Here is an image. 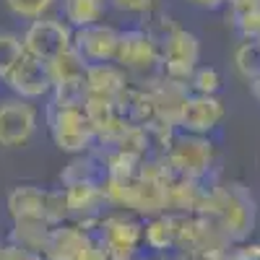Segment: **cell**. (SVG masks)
<instances>
[{
  "label": "cell",
  "instance_id": "obj_1",
  "mask_svg": "<svg viewBox=\"0 0 260 260\" xmlns=\"http://www.w3.org/2000/svg\"><path fill=\"white\" fill-rule=\"evenodd\" d=\"M47 122L52 141L60 151L68 154H83L96 138V125L86 110V104H50Z\"/></svg>",
  "mask_w": 260,
  "mask_h": 260
},
{
  "label": "cell",
  "instance_id": "obj_2",
  "mask_svg": "<svg viewBox=\"0 0 260 260\" xmlns=\"http://www.w3.org/2000/svg\"><path fill=\"white\" fill-rule=\"evenodd\" d=\"M11 219H45L50 224H62L68 216L62 190H47L39 185H16L6 198Z\"/></svg>",
  "mask_w": 260,
  "mask_h": 260
},
{
  "label": "cell",
  "instance_id": "obj_3",
  "mask_svg": "<svg viewBox=\"0 0 260 260\" xmlns=\"http://www.w3.org/2000/svg\"><path fill=\"white\" fill-rule=\"evenodd\" d=\"M159 45V65L164 68L169 81H187L190 73L198 68L201 62V42L192 31L182 29V26H172L167 34H161L156 39Z\"/></svg>",
  "mask_w": 260,
  "mask_h": 260
},
{
  "label": "cell",
  "instance_id": "obj_4",
  "mask_svg": "<svg viewBox=\"0 0 260 260\" xmlns=\"http://www.w3.org/2000/svg\"><path fill=\"white\" fill-rule=\"evenodd\" d=\"M21 39H24L26 55H31L37 60H45V62H52L73 47V29L65 24L62 18L45 16V18L29 21V26L21 34Z\"/></svg>",
  "mask_w": 260,
  "mask_h": 260
},
{
  "label": "cell",
  "instance_id": "obj_5",
  "mask_svg": "<svg viewBox=\"0 0 260 260\" xmlns=\"http://www.w3.org/2000/svg\"><path fill=\"white\" fill-rule=\"evenodd\" d=\"M39 125V112L34 102L21 96L0 99V148H24Z\"/></svg>",
  "mask_w": 260,
  "mask_h": 260
},
{
  "label": "cell",
  "instance_id": "obj_6",
  "mask_svg": "<svg viewBox=\"0 0 260 260\" xmlns=\"http://www.w3.org/2000/svg\"><path fill=\"white\" fill-rule=\"evenodd\" d=\"M226 110H224V102L219 96H211V94H185L180 107H177V115L175 122L182 133H192V136H208L211 130L219 127V122L224 120Z\"/></svg>",
  "mask_w": 260,
  "mask_h": 260
},
{
  "label": "cell",
  "instance_id": "obj_7",
  "mask_svg": "<svg viewBox=\"0 0 260 260\" xmlns=\"http://www.w3.org/2000/svg\"><path fill=\"white\" fill-rule=\"evenodd\" d=\"M167 161L172 169L182 177L198 180L213 164V143L206 136H192V133H180L169 146Z\"/></svg>",
  "mask_w": 260,
  "mask_h": 260
},
{
  "label": "cell",
  "instance_id": "obj_8",
  "mask_svg": "<svg viewBox=\"0 0 260 260\" xmlns=\"http://www.w3.org/2000/svg\"><path fill=\"white\" fill-rule=\"evenodd\" d=\"M3 83L8 86V91L13 96H21V99H29V102H37L42 96L52 94L55 89V81H52V71H50V62L45 60H37L31 55H24L16 68L3 78Z\"/></svg>",
  "mask_w": 260,
  "mask_h": 260
},
{
  "label": "cell",
  "instance_id": "obj_9",
  "mask_svg": "<svg viewBox=\"0 0 260 260\" xmlns=\"http://www.w3.org/2000/svg\"><path fill=\"white\" fill-rule=\"evenodd\" d=\"M120 31L110 24H91L83 29H73V50L86 65H102L115 62Z\"/></svg>",
  "mask_w": 260,
  "mask_h": 260
},
{
  "label": "cell",
  "instance_id": "obj_10",
  "mask_svg": "<svg viewBox=\"0 0 260 260\" xmlns=\"http://www.w3.org/2000/svg\"><path fill=\"white\" fill-rule=\"evenodd\" d=\"M115 62L125 71H151L154 65H159V45L146 29H127L120 31Z\"/></svg>",
  "mask_w": 260,
  "mask_h": 260
},
{
  "label": "cell",
  "instance_id": "obj_11",
  "mask_svg": "<svg viewBox=\"0 0 260 260\" xmlns=\"http://www.w3.org/2000/svg\"><path fill=\"white\" fill-rule=\"evenodd\" d=\"M219 213L224 221V232L234 240H242L255 224V203L242 190V185H226V190L221 192Z\"/></svg>",
  "mask_w": 260,
  "mask_h": 260
},
{
  "label": "cell",
  "instance_id": "obj_12",
  "mask_svg": "<svg viewBox=\"0 0 260 260\" xmlns=\"http://www.w3.org/2000/svg\"><path fill=\"white\" fill-rule=\"evenodd\" d=\"M89 242H91V237L83 229L68 226V224H55L50 232L47 247H45V257L47 260H76Z\"/></svg>",
  "mask_w": 260,
  "mask_h": 260
},
{
  "label": "cell",
  "instance_id": "obj_13",
  "mask_svg": "<svg viewBox=\"0 0 260 260\" xmlns=\"http://www.w3.org/2000/svg\"><path fill=\"white\" fill-rule=\"evenodd\" d=\"M52 226L55 224H50L45 219H16L13 221V229L8 234V242L21 245V247H26V250H37V252L45 255V247H47Z\"/></svg>",
  "mask_w": 260,
  "mask_h": 260
},
{
  "label": "cell",
  "instance_id": "obj_14",
  "mask_svg": "<svg viewBox=\"0 0 260 260\" xmlns=\"http://www.w3.org/2000/svg\"><path fill=\"white\" fill-rule=\"evenodd\" d=\"M141 237V229L138 224H133L125 216H115V219H107L102 224V247L110 252H117V250H133V245L138 242Z\"/></svg>",
  "mask_w": 260,
  "mask_h": 260
},
{
  "label": "cell",
  "instance_id": "obj_15",
  "mask_svg": "<svg viewBox=\"0 0 260 260\" xmlns=\"http://www.w3.org/2000/svg\"><path fill=\"white\" fill-rule=\"evenodd\" d=\"M104 16V0H62V21L71 29L99 24Z\"/></svg>",
  "mask_w": 260,
  "mask_h": 260
},
{
  "label": "cell",
  "instance_id": "obj_16",
  "mask_svg": "<svg viewBox=\"0 0 260 260\" xmlns=\"http://www.w3.org/2000/svg\"><path fill=\"white\" fill-rule=\"evenodd\" d=\"M234 68L247 83L260 78V39H245L234 50Z\"/></svg>",
  "mask_w": 260,
  "mask_h": 260
},
{
  "label": "cell",
  "instance_id": "obj_17",
  "mask_svg": "<svg viewBox=\"0 0 260 260\" xmlns=\"http://www.w3.org/2000/svg\"><path fill=\"white\" fill-rule=\"evenodd\" d=\"M24 55H26V50H24V39H21V34L0 31V81L16 68V62Z\"/></svg>",
  "mask_w": 260,
  "mask_h": 260
},
{
  "label": "cell",
  "instance_id": "obj_18",
  "mask_svg": "<svg viewBox=\"0 0 260 260\" xmlns=\"http://www.w3.org/2000/svg\"><path fill=\"white\" fill-rule=\"evenodd\" d=\"M57 0H3V6L8 8V13L13 18L21 21H37V18H45L52 6Z\"/></svg>",
  "mask_w": 260,
  "mask_h": 260
},
{
  "label": "cell",
  "instance_id": "obj_19",
  "mask_svg": "<svg viewBox=\"0 0 260 260\" xmlns=\"http://www.w3.org/2000/svg\"><path fill=\"white\" fill-rule=\"evenodd\" d=\"M187 83H190V94H211L213 96V94L221 91V76L216 68H211V65H198V68L190 73Z\"/></svg>",
  "mask_w": 260,
  "mask_h": 260
},
{
  "label": "cell",
  "instance_id": "obj_20",
  "mask_svg": "<svg viewBox=\"0 0 260 260\" xmlns=\"http://www.w3.org/2000/svg\"><path fill=\"white\" fill-rule=\"evenodd\" d=\"M234 29L240 31L242 39H257L260 37V3L242 8V11H229Z\"/></svg>",
  "mask_w": 260,
  "mask_h": 260
},
{
  "label": "cell",
  "instance_id": "obj_21",
  "mask_svg": "<svg viewBox=\"0 0 260 260\" xmlns=\"http://www.w3.org/2000/svg\"><path fill=\"white\" fill-rule=\"evenodd\" d=\"M110 3H112L117 11H122V13H133V16H148V13L159 11L161 0H110Z\"/></svg>",
  "mask_w": 260,
  "mask_h": 260
},
{
  "label": "cell",
  "instance_id": "obj_22",
  "mask_svg": "<svg viewBox=\"0 0 260 260\" xmlns=\"http://www.w3.org/2000/svg\"><path fill=\"white\" fill-rule=\"evenodd\" d=\"M0 260H47L42 252L37 250H26V247H21V245H0Z\"/></svg>",
  "mask_w": 260,
  "mask_h": 260
},
{
  "label": "cell",
  "instance_id": "obj_23",
  "mask_svg": "<svg viewBox=\"0 0 260 260\" xmlns=\"http://www.w3.org/2000/svg\"><path fill=\"white\" fill-rule=\"evenodd\" d=\"M226 260H260V242H240L226 255Z\"/></svg>",
  "mask_w": 260,
  "mask_h": 260
},
{
  "label": "cell",
  "instance_id": "obj_24",
  "mask_svg": "<svg viewBox=\"0 0 260 260\" xmlns=\"http://www.w3.org/2000/svg\"><path fill=\"white\" fill-rule=\"evenodd\" d=\"M185 3H190L195 8H203V11H221V8H226L229 0H185Z\"/></svg>",
  "mask_w": 260,
  "mask_h": 260
},
{
  "label": "cell",
  "instance_id": "obj_25",
  "mask_svg": "<svg viewBox=\"0 0 260 260\" xmlns=\"http://www.w3.org/2000/svg\"><path fill=\"white\" fill-rule=\"evenodd\" d=\"M250 91H252V96L260 102V78H255V81H250Z\"/></svg>",
  "mask_w": 260,
  "mask_h": 260
}]
</instances>
